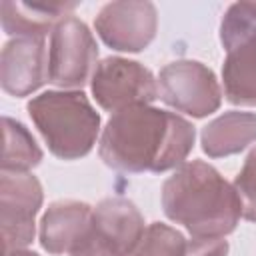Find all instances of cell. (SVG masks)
<instances>
[{
  "mask_svg": "<svg viewBox=\"0 0 256 256\" xmlns=\"http://www.w3.org/2000/svg\"><path fill=\"white\" fill-rule=\"evenodd\" d=\"M76 4L66 2H12L4 0L0 4L2 28L8 36H34L44 38L48 32L56 28L60 20H64L74 10Z\"/></svg>",
  "mask_w": 256,
  "mask_h": 256,
  "instance_id": "obj_13",
  "label": "cell"
},
{
  "mask_svg": "<svg viewBox=\"0 0 256 256\" xmlns=\"http://www.w3.org/2000/svg\"><path fill=\"white\" fill-rule=\"evenodd\" d=\"M194 126L168 110L150 104L130 106L106 122L98 154L106 166L128 172H166L184 164L194 148Z\"/></svg>",
  "mask_w": 256,
  "mask_h": 256,
  "instance_id": "obj_1",
  "label": "cell"
},
{
  "mask_svg": "<svg viewBox=\"0 0 256 256\" xmlns=\"http://www.w3.org/2000/svg\"><path fill=\"white\" fill-rule=\"evenodd\" d=\"M90 90L100 108L116 114L130 106L154 102L158 98V80L136 60L108 56L98 62Z\"/></svg>",
  "mask_w": 256,
  "mask_h": 256,
  "instance_id": "obj_7",
  "label": "cell"
},
{
  "mask_svg": "<svg viewBox=\"0 0 256 256\" xmlns=\"http://www.w3.org/2000/svg\"><path fill=\"white\" fill-rule=\"evenodd\" d=\"M130 256H228L224 238H186L180 230L152 222Z\"/></svg>",
  "mask_w": 256,
  "mask_h": 256,
  "instance_id": "obj_12",
  "label": "cell"
},
{
  "mask_svg": "<svg viewBox=\"0 0 256 256\" xmlns=\"http://www.w3.org/2000/svg\"><path fill=\"white\" fill-rule=\"evenodd\" d=\"M166 218L182 224L192 238H224L242 216L240 198L224 176L202 160L184 162L162 184Z\"/></svg>",
  "mask_w": 256,
  "mask_h": 256,
  "instance_id": "obj_2",
  "label": "cell"
},
{
  "mask_svg": "<svg viewBox=\"0 0 256 256\" xmlns=\"http://www.w3.org/2000/svg\"><path fill=\"white\" fill-rule=\"evenodd\" d=\"M146 232L144 216L128 198H104L70 256H130Z\"/></svg>",
  "mask_w": 256,
  "mask_h": 256,
  "instance_id": "obj_4",
  "label": "cell"
},
{
  "mask_svg": "<svg viewBox=\"0 0 256 256\" xmlns=\"http://www.w3.org/2000/svg\"><path fill=\"white\" fill-rule=\"evenodd\" d=\"M102 42L118 52H142L156 36L158 12L152 2L120 0L102 6L94 20Z\"/></svg>",
  "mask_w": 256,
  "mask_h": 256,
  "instance_id": "obj_9",
  "label": "cell"
},
{
  "mask_svg": "<svg viewBox=\"0 0 256 256\" xmlns=\"http://www.w3.org/2000/svg\"><path fill=\"white\" fill-rule=\"evenodd\" d=\"M92 206L78 200L52 202L40 220V244L50 254H70L86 234Z\"/></svg>",
  "mask_w": 256,
  "mask_h": 256,
  "instance_id": "obj_11",
  "label": "cell"
},
{
  "mask_svg": "<svg viewBox=\"0 0 256 256\" xmlns=\"http://www.w3.org/2000/svg\"><path fill=\"white\" fill-rule=\"evenodd\" d=\"M234 190L242 204V218L256 222V146L244 160L242 170L234 178Z\"/></svg>",
  "mask_w": 256,
  "mask_h": 256,
  "instance_id": "obj_18",
  "label": "cell"
},
{
  "mask_svg": "<svg viewBox=\"0 0 256 256\" xmlns=\"http://www.w3.org/2000/svg\"><path fill=\"white\" fill-rule=\"evenodd\" d=\"M44 192L36 176L24 172H2L0 176V224L4 254L22 250L34 240L36 214Z\"/></svg>",
  "mask_w": 256,
  "mask_h": 256,
  "instance_id": "obj_8",
  "label": "cell"
},
{
  "mask_svg": "<svg viewBox=\"0 0 256 256\" xmlns=\"http://www.w3.org/2000/svg\"><path fill=\"white\" fill-rule=\"evenodd\" d=\"M48 150L60 160L86 156L100 132V114L82 90H48L26 104Z\"/></svg>",
  "mask_w": 256,
  "mask_h": 256,
  "instance_id": "obj_3",
  "label": "cell"
},
{
  "mask_svg": "<svg viewBox=\"0 0 256 256\" xmlns=\"http://www.w3.org/2000/svg\"><path fill=\"white\" fill-rule=\"evenodd\" d=\"M256 142V114L230 110L202 128L200 144L210 158H224L246 150Z\"/></svg>",
  "mask_w": 256,
  "mask_h": 256,
  "instance_id": "obj_14",
  "label": "cell"
},
{
  "mask_svg": "<svg viewBox=\"0 0 256 256\" xmlns=\"http://www.w3.org/2000/svg\"><path fill=\"white\" fill-rule=\"evenodd\" d=\"M48 82V50L44 38L18 36L4 44L0 84L10 96L22 98Z\"/></svg>",
  "mask_w": 256,
  "mask_h": 256,
  "instance_id": "obj_10",
  "label": "cell"
},
{
  "mask_svg": "<svg viewBox=\"0 0 256 256\" xmlns=\"http://www.w3.org/2000/svg\"><path fill=\"white\" fill-rule=\"evenodd\" d=\"M158 98L192 118H204L220 108L222 88L216 74L198 60H176L158 74Z\"/></svg>",
  "mask_w": 256,
  "mask_h": 256,
  "instance_id": "obj_6",
  "label": "cell"
},
{
  "mask_svg": "<svg viewBox=\"0 0 256 256\" xmlns=\"http://www.w3.org/2000/svg\"><path fill=\"white\" fill-rule=\"evenodd\" d=\"M224 96L236 106H256V42L226 52L222 64Z\"/></svg>",
  "mask_w": 256,
  "mask_h": 256,
  "instance_id": "obj_15",
  "label": "cell"
},
{
  "mask_svg": "<svg viewBox=\"0 0 256 256\" xmlns=\"http://www.w3.org/2000/svg\"><path fill=\"white\" fill-rule=\"evenodd\" d=\"M220 42L226 52L256 42V2H234L222 16Z\"/></svg>",
  "mask_w": 256,
  "mask_h": 256,
  "instance_id": "obj_17",
  "label": "cell"
},
{
  "mask_svg": "<svg viewBox=\"0 0 256 256\" xmlns=\"http://www.w3.org/2000/svg\"><path fill=\"white\" fill-rule=\"evenodd\" d=\"M98 44L88 26L76 16H66L50 34L48 82L64 88H82L98 66Z\"/></svg>",
  "mask_w": 256,
  "mask_h": 256,
  "instance_id": "obj_5",
  "label": "cell"
},
{
  "mask_svg": "<svg viewBox=\"0 0 256 256\" xmlns=\"http://www.w3.org/2000/svg\"><path fill=\"white\" fill-rule=\"evenodd\" d=\"M4 256H38V254L32 252V250L22 248V250H12V252H8V254H4Z\"/></svg>",
  "mask_w": 256,
  "mask_h": 256,
  "instance_id": "obj_19",
  "label": "cell"
},
{
  "mask_svg": "<svg viewBox=\"0 0 256 256\" xmlns=\"http://www.w3.org/2000/svg\"><path fill=\"white\" fill-rule=\"evenodd\" d=\"M4 152H2V172H16L24 174L32 168H36L42 160V150L36 144L30 130L14 120L4 116Z\"/></svg>",
  "mask_w": 256,
  "mask_h": 256,
  "instance_id": "obj_16",
  "label": "cell"
}]
</instances>
